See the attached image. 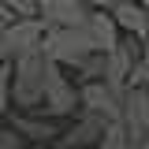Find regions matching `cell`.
<instances>
[{
    "label": "cell",
    "mask_w": 149,
    "mask_h": 149,
    "mask_svg": "<svg viewBox=\"0 0 149 149\" xmlns=\"http://www.w3.org/2000/svg\"><path fill=\"white\" fill-rule=\"evenodd\" d=\"M45 34H49V22L41 15H30V19H11L8 22V56L19 60V56H30V52H41V45H45Z\"/></svg>",
    "instance_id": "4"
},
{
    "label": "cell",
    "mask_w": 149,
    "mask_h": 149,
    "mask_svg": "<svg viewBox=\"0 0 149 149\" xmlns=\"http://www.w3.org/2000/svg\"><path fill=\"white\" fill-rule=\"evenodd\" d=\"M130 86H138V90H149V56H142V60L134 63V71H130Z\"/></svg>",
    "instance_id": "14"
},
{
    "label": "cell",
    "mask_w": 149,
    "mask_h": 149,
    "mask_svg": "<svg viewBox=\"0 0 149 149\" xmlns=\"http://www.w3.org/2000/svg\"><path fill=\"white\" fill-rule=\"evenodd\" d=\"M41 52H45L49 63H60V67L78 71V67L93 56V49H90V41H86V34H82L78 26H49Z\"/></svg>",
    "instance_id": "3"
},
{
    "label": "cell",
    "mask_w": 149,
    "mask_h": 149,
    "mask_svg": "<svg viewBox=\"0 0 149 149\" xmlns=\"http://www.w3.org/2000/svg\"><path fill=\"white\" fill-rule=\"evenodd\" d=\"M119 123L127 127L130 142H142L149 134V90H138L130 86L123 93V112H119Z\"/></svg>",
    "instance_id": "8"
},
{
    "label": "cell",
    "mask_w": 149,
    "mask_h": 149,
    "mask_svg": "<svg viewBox=\"0 0 149 149\" xmlns=\"http://www.w3.org/2000/svg\"><path fill=\"white\" fill-rule=\"evenodd\" d=\"M134 142H130V134H127V127L116 119V123H108L104 127V138H101V146L97 149H130Z\"/></svg>",
    "instance_id": "12"
},
{
    "label": "cell",
    "mask_w": 149,
    "mask_h": 149,
    "mask_svg": "<svg viewBox=\"0 0 149 149\" xmlns=\"http://www.w3.org/2000/svg\"><path fill=\"white\" fill-rule=\"evenodd\" d=\"M134 4H142V8H149V0H134Z\"/></svg>",
    "instance_id": "19"
},
{
    "label": "cell",
    "mask_w": 149,
    "mask_h": 149,
    "mask_svg": "<svg viewBox=\"0 0 149 149\" xmlns=\"http://www.w3.org/2000/svg\"><path fill=\"white\" fill-rule=\"evenodd\" d=\"M104 127H108L104 119L78 112L74 123L56 138V146H60V149H97V146H101V138H104Z\"/></svg>",
    "instance_id": "7"
},
{
    "label": "cell",
    "mask_w": 149,
    "mask_h": 149,
    "mask_svg": "<svg viewBox=\"0 0 149 149\" xmlns=\"http://www.w3.org/2000/svg\"><path fill=\"white\" fill-rule=\"evenodd\" d=\"M90 11L93 8H86L82 0H37V15L49 26H82Z\"/></svg>",
    "instance_id": "10"
},
{
    "label": "cell",
    "mask_w": 149,
    "mask_h": 149,
    "mask_svg": "<svg viewBox=\"0 0 149 149\" xmlns=\"http://www.w3.org/2000/svg\"><path fill=\"white\" fill-rule=\"evenodd\" d=\"M146 56H149V37H146Z\"/></svg>",
    "instance_id": "20"
},
{
    "label": "cell",
    "mask_w": 149,
    "mask_h": 149,
    "mask_svg": "<svg viewBox=\"0 0 149 149\" xmlns=\"http://www.w3.org/2000/svg\"><path fill=\"white\" fill-rule=\"evenodd\" d=\"M82 4H86V8H93V11H112L119 0H82Z\"/></svg>",
    "instance_id": "16"
},
{
    "label": "cell",
    "mask_w": 149,
    "mask_h": 149,
    "mask_svg": "<svg viewBox=\"0 0 149 149\" xmlns=\"http://www.w3.org/2000/svg\"><path fill=\"white\" fill-rule=\"evenodd\" d=\"M78 112H82L78 82H71L67 67L49 63V71H45V97H41L37 116H45V119H67V116H78Z\"/></svg>",
    "instance_id": "2"
},
{
    "label": "cell",
    "mask_w": 149,
    "mask_h": 149,
    "mask_svg": "<svg viewBox=\"0 0 149 149\" xmlns=\"http://www.w3.org/2000/svg\"><path fill=\"white\" fill-rule=\"evenodd\" d=\"M8 127L15 134H22L26 146H49V142H56L63 134L56 119H45L37 112H8Z\"/></svg>",
    "instance_id": "6"
},
{
    "label": "cell",
    "mask_w": 149,
    "mask_h": 149,
    "mask_svg": "<svg viewBox=\"0 0 149 149\" xmlns=\"http://www.w3.org/2000/svg\"><path fill=\"white\" fill-rule=\"evenodd\" d=\"M22 149H60L56 142H49V146H22Z\"/></svg>",
    "instance_id": "18"
},
{
    "label": "cell",
    "mask_w": 149,
    "mask_h": 149,
    "mask_svg": "<svg viewBox=\"0 0 149 149\" xmlns=\"http://www.w3.org/2000/svg\"><path fill=\"white\" fill-rule=\"evenodd\" d=\"M45 71H49L45 52H30V56L11 60V104H15L19 112H37L41 108Z\"/></svg>",
    "instance_id": "1"
},
{
    "label": "cell",
    "mask_w": 149,
    "mask_h": 149,
    "mask_svg": "<svg viewBox=\"0 0 149 149\" xmlns=\"http://www.w3.org/2000/svg\"><path fill=\"white\" fill-rule=\"evenodd\" d=\"M4 30H8V22L0 19V67H4V63H11V56H8V37H4Z\"/></svg>",
    "instance_id": "15"
},
{
    "label": "cell",
    "mask_w": 149,
    "mask_h": 149,
    "mask_svg": "<svg viewBox=\"0 0 149 149\" xmlns=\"http://www.w3.org/2000/svg\"><path fill=\"white\" fill-rule=\"evenodd\" d=\"M0 19H4V22H11V19H15L11 11H8V8H4V0H0Z\"/></svg>",
    "instance_id": "17"
},
{
    "label": "cell",
    "mask_w": 149,
    "mask_h": 149,
    "mask_svg": "<svg viewBox=\"0 0 149 149\" xmlns=\"http://www.w3.org/2000/svg\"><path fill=\"white\" fill-rule=\"evenodd\" d=\"M11 112V63L0 67V119Z\"/></svg>",
    "instance_id": "13"
},
{
    "label": "cell",
    "mask_w": 149,
    "mask_h": 149,
    "mask_svg": "<svg viewBox=\"0 0 149 149\" xmlns=\"http://www.w3.org/2000/svg\"><path fill=\"white\" fill-rule=\"evenodd\" d=\"M82 34H86V41H90L93 52H112L116 45H119V26H116V19L108 15V11H90V19L78 26Z\"/></svg>",
    "instance_id": "9"
},
{
    "label": "cell",
    "mask_w": 149,
    "mask_h": 149,
    "mask_svg": "<svg viewBox=\"0 0 149 149\" xmlns=\"http://www.w3.org/2000/svg\"><path fill=\"white\" fill-rule=\"evenodd\" d=\"M78 101L86 116H97L104 123H116L123 112V93H116L108 82H82L78 86Z\"/></svg>",
    "instance_id": "5"
},
{
    "label": "cell",
    "mask_w": 149,
    "mask_h": 149,
    "mask_svg": "<svg viewBox=\"0 0 149 149\" xmlns=\"http://www.w3.org/2000/svg\"><path fill=\"white\" fill-rule=\"evenodd\" d=\"M108 15L116 19L119 34H130V37H138V41H146V37H149V8L134 4V0H119Z\"/></svg>",
    "instance_id": "11"
}]
</instances>
